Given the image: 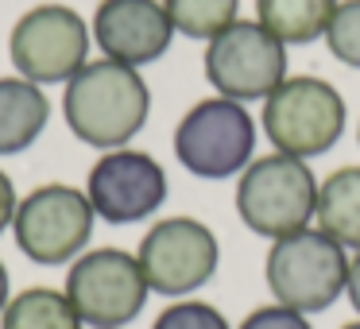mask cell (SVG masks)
<instances>
[{"mask_svg":"<svg viewBox=\"0 0 360 329\" xmlns=\"http://www.w3.org/2000/svg\"><path fill=\"white\" fill-rule=\"evenodd\" d=\"M205 82L229 101H267L287 82V43L259 20H236L205 43Z\"/></svg>","mask_w":360,"mask_h":329,"instance_id":"obj_9","label":"cell"},{"mask_svg":"<svg viewBox=\"0 0 360 329\" xmlns=\"http://www.w3.org/2000/svg\"><path fill=\"white\" fill-rule=\"evenodd\" d=\"M136 259L155 295L186 298L217 275L221 244L198 217H163L143 233Z\"/></svg>","mask_w":360,"mask_h":329,"instance_id":"obj_10","label":"cell"},{"mask_svg":"<svg viewBox=\"0 0 360 329\" xmlns=\"http://www.w3.org/2000/svg\"><path fill=\"white\" fill-rule=\"evenodd\" d=\"M12 302V287H8V267H4V259H0V314H4V306Z\"/></svg>","mask_w":360,"mask_h":329,"instance_id":"obj_23","label":"cell"},{"mask_svg":"<svg viewBox=\"0 0 360 329\" xmlns=\"http://www.w3.org/2000/svg\"><path fill=\"white\" fill-rule=\"evenodd\" d=\"M89 32L105 58L136 70L163 58L174 39V24L163 0H101Z\"/></svg>","mask_w":360,"mask_h":329,"instance_id":"obj_12","label":"cell"},{"mask_svg":"<svg viewBox=\"0 0 360 329\" xmlns=\"http://www.w3.org/2000/svg\"><path fill=\"white\" fill-rule=\"evenodd\" d=\"M345 295H349L352 310H356V318H360V252L349 256V283H345Z\"/></svg>","mask_w":360,"mask_h":329,"instance_id":"obj_22","label":"cell"},{"mask_svg":"<svg viewBox=\"0 0 360 329\" xmlns=\"http://www.w3.org/2000/svg\"><path fill=\"white\" fill-rule=\"evenodd\" d=\"M94 221L97 213L86 190L66 186V182H43L32 194L20 198L16 217H12V236L32 264L63 267L89 248Z\"/></svg>","mask_w":360,"mask_h":329,"instance_id":"obj_5","label":"cell"},{"mask_svg":"<svg viewBox=\"0 0 360 329\" xmlns=\"http://www.w3.org/2000/svg\"><path fill=\"white\" fill-rule=\"evenodd\" d=\"M314 205H318V179L306 159L271 151L240 171L236 213L256 236L279 240L298 228H310Z\"/></svg>","mask_w":360,"mask_h":329,"instance_id":"obj_3","label":"cell"},{"mask_svg":"<svg viewBox=\"0 0 360 329\" xmlns=\"http://www.w3.org/2000/svg\"><path fill=\"white\" fill-rule=\"evenodd\" d=\"M321 39H326L329 55L337 63L360 70V0H341L337 4V12H333V20H329Z\"/></svg>","mask_w":360,"mask_h":329,"instance_id":"obj_18","label":"cell"},{"mask_svg":"<svg viewBox=\"0 0 360 329\" xmlns=\"http://www.w3.org/2000/svg\"><path fill=\"white\" fill-rule=\"evenodd\" d=\"M94 32L70 4H39L24 12L8 35V55L20 78L35 86H66L89 63Z\"/></svg>","mask_w":360,"mask_h":329,"instance_id":"obj_8","label":"cell"},{"mask_svg":"<svg viewBox=\"0 0 360 329\" xmlns=\"http://www.w3.org/2000/svg\"><path fill=\"white\" fill-rule=\"evenodd\" d=\"M264 275L279 306H290L298 314H321L345 295L349 248H341L318 225L298 228L290 236L271 240Z\"/></svg>","mask_w":360,"mask_h":329,"instance_id":"obj_2","label":"cell"},{"mask_svg":"<svg viewBox=\"0 0 360 329\" xmlns=\"http://www.w3.org/2000/svg\"><path fill=\"white\" fill-rule=\"evenodd\" d=\"M259 124L275 151L295 159H318L341 140L349 109L337 86H329L326 78L295 74L264 101Z\"/></svg>","mask_w":360,"mask_h":329,"instance_id":"obj_4","label":"cell"},{"mask_svg":"<svg viewBox=\"0 0 360 329\" xmlns=\"http://www.w3.org/2000/svg\"><path fill=\"white\" fill-rule=\"evenodd\" d=\"M16 205H20L16 186H12V179H8V174L0 171V233H4V228H12V217H16Z\"/></svg>","mask_w":360,"mask_h":329,"instance_id":"obj_21","label":"cell"},{"mask_svg":"<svg viewBox=\"0 0 360 329\" xmlns=\"http://www.w3.org/2000/svg\"><path fill=\"white\" fill-rule=\"evenodd\" d=\"M0 329H82L78 310L70 306L66 290L58 287H27L4 306Z\"/></svg>","mask_w":360,"mask_h":329,"instance_id":"obj_16","label":"cell"},{"mask_svg":"<svg viewBox=\"0 0 360 329\" xmlns=\"http://www.w3.org/2000/svg\"><path fill=\"white\" fill-rule=\"evenodd\" d=\"M51 120V101L43 86L20 78H0V159L20 155L43 136Z\"/></svg>","mask_w":360,"mask_h":329,"instance_id":"obj_13","label":"cell"},{"mask_svg":"<svg viewBox=\"0 0 360 329\" xmlns=\"http://www.w3.org/2000/svg\"><path fill=\"white\" fill-rule=\"evenodd\" d=\"M236 329H314V325H310L306 314L275 302V306H256V310H252Z\"/></svg>","mask_w":360,"mask_h":329,"instance_id":"obj_20","label":"cell"},{"mask_svg":"<svg viewBox=\"0 0 360 329\" xmlns=\"http://www.w3.org/2000/svg\"><path fill=\"white\" fill-rule=\"evenodd\" d=\"M86 198L105 225H136L167 202V171L155 155L136 148L105 151L86 179Z\"/></svg>","mask_w":360,"mask_h":329,"instance_id":"obj_11","label":"cell"},{"mask_svg":"<svg viewBox=\"0 0 360 329\" xmlns=\"http://www.w3.org/2000/svg\"><path fill=\"white\" fill-rule=\"evenodd\" d=\"M151 329H233V325L217 306L202 302V298H179L159 314Z\"/></svg>","mask_w":360,"mask_h":329,"instance_id":"obj_19","label":"cell"},{"mask_svg":"<svg viewBox=\"0 0 360 329\" xmlns=\"http://www.w3.org/2000/svg\"><path fill=\"white\" fill-rule=\"evenodd\" d=\"M163 8L174 24V35L205 43L240 20V0H163Z\"/></svg>","mask_w":360,"mask_h":329,"instance_id":"obj_17","label":"cell"},{"mask_svg":"<svg viewBox=\"0 0 360 329\" xmlns=\"http://www.w3.org/2000/svg\"><path fill=\"white\" fill-rule=\"evenodd\" d=\"M314 225L341 248L360 252V167H337L326 182H318Z\"/></svg>","mask_w":360,"mask_h":329,"instance_id":"obj_14","label":"cell"},{"mask_svg":"<svg viewBox=\"0 0 360 329\" xmlns=\"http://www.w3.org/2000/svg\"><path fill=\"white\" fill-rule=\"evenodd\" d=\"M63 117L82 143L117 151L143 132L151 117V89L136 66L94 58L66 82Z\"/></svg>","mask_w":360,"mask_h":329,"instance_id":"obj_1","label":"cell"},{"mask_svg":"<svg viewBox=\"0 0 360 329\" xmlns=\"http://www.w3.org/2000/svg\"><path fill=\"white\" fill-rule=\"evenodd\" d=\"M63 290L89 329H124L151 295L140 259L124 248H86L70 264Z\"/></svg>","mask_w":360,"mask_h":329,"instance_id":"obj_7","label":"cell"},{"mask_svg":"<svg viewBox=\"0 0 360 329\" xmlns=\"http://www.w3.org/2000/svg\"><path fill=\"white\" fill-rule=\"evenodd\" d=\"M341 0H256V20L287 47L321 39Z\"/></svg>","mask_w":360,"mask_h":329,"instance_id":"obj_15","label":"cell"},{"mask_svg":"<svg viewBox=\"0 0 360 329\" xmlns=\"http://www.w3.org/2000/svg\"><path fill=\"white\" fill-rule=\"evenodd\" d=\"M356 140H360V124H356Z\"/></svg>","mask_w":360,"mask_h":329,"instance_id":"obj_25","label":"cell"},{"mask_svg":"<svg viewBox=\"0 0 360 329\" xmlns=\"http://www.w3.org/2000/svg\"><path fill=\"white\" fill-rule=\"evenodd\" d=\"M341 329H360V318H356V321H349V325H341Z\"/></svg>","mask_w":360,"mask_h":329,"instance_id":"obj_24","label":"cell"},{"mask_svg":"<svg viewBox=\"0 0 360 329\" xmlns=\"http://www.w3.org/2000/svg\"><path fill=\"white\" fill-rule=\"evenodd\" d=\"M256 120L248 105L229 97H205L174 128V155L190 174L221 182L240 174L256 159Z\"/></svg>","mask_w":360,"mask_h":329,"instance_id":"obj_6","label":"cell"}]
</instances>
